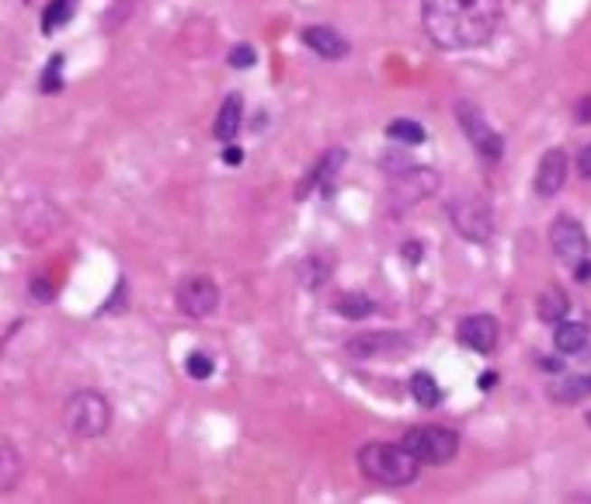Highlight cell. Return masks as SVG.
I'll return each instance as SVG.
<instances>
[{
	"label": "cell",
	"mask_w": 591,
	"mask_h": 504,
	"mask_svg": "<svg viewBox=\"0 0 591 504\" xmlns=\"http://www.w3.org/2000/svg\"><path fill=\"white\" fill-rule=\"evenodd\" d=\"M404 254H408L410 261H417V244H404Z\"/></svg>",
	"instance_id": "cell-34"
},
{
	"label": "cell",
	"mask_w": 591,
	"mask_h": 504,
	"mask_svg": "<svg viewBox=\"0 0 591 504\" xmlns=\"http://www.w3.org/2000/svg\"><path fill=\"white\" fill-rule=\"evenodd\" d=\"M303 42L314 49L320 60H342V56H348V39L338 35L331 24H310V28H303Z\"/></svg>",
	"instance_id": "cell-12"
},
{
	"label": "cell",
	"mask_w": 591,
	"mask_h": 504,
	"mask_svg": "<svg viewBox=\"0 0 591 504\" xmlns=\"http://www.w3.org/2000/svg\"><path fill=\"white\" fill-rule=\"evenodd\" d=\"M327 275H331V261H324V257H310V261H303L299 265V282L306 285V289H320L324 282H327Z\"/></svg>",
	"instance_id": "cell-22"
},
{
	"label": "cell",
	"mask_w": 591,
	"mask_h": 504,
	"mask_svg": "<svg viewBox=\"0 0 591 504\" xmlns=\"http://www.w3.org/2000/svg\"><path fill=\"white\" fill-rule=\"evenodd\" d=\"M387 136L397 139V143H408V146H417V143H425V126L421 122H414V118H393L387 126Z\"/></svg>",
	"instance_id": "cell-19"
},
{
	"label": "cell",
	"mask_w": 591,
	"mask_h": 504,
	"mask_svg": "<svg viewBox=\"0 0 591 504\" xmlns=\"http://www.w3.org/2000/svg\"><path fill=\"white\" fill-rule=\"evenodd\" d=\"M549 247L553 254L564 261V265H577L581 257H588V233L577 219L570 216H557L553 227H549Z\"/></svg>",
	"instance_id": "cell-8"
},
{
	"label": "cell",
	"mask_w": 591,
	"mask_h": 504,
	"mask_svg": "<svg viewBox=\"0 0 591 504\" xmlns=\"http://www.w3.org/2000/svg\"><path fill=\"white\" fill-rule=\"evenodd\" d=\"M449 219H453L455 233L463 240H474V244H487L491 233H494V212L477 195H459V199H453L449 202Z\"/></svg>",
	"instance_id": "cell-5"
},
{
	"label": "cell",
	"mask_w": 591,
	"mask_h": 504,
	"mask_svg": "<svg viewBox=\"0 0 591 504\" xmlns=\"http://www.w3.org/2000/svg\"><path fill=\"white\" fill-rule=\"evenodd\" d=\"M60 73H63V56H52L49 60V67H46V73H42V91L46 94H52L63 80H60Z\"/></svg>",
	"instance_id": "cell-26"
},
{
	"label": "cell",
	"mask_w": 591,
	"mask_h": 504,
	"mask_svg": "<svg viewBox=\"0 0 591 504\" xmlns=\"http://www.w3.org/2000/svg\"><path fill=\"white\" fill-rule=\"evenodd\" d=\"M553 344H557V351H564V355H574V351H581L585 344H588V327L585 323H570V321H557V331H553Z\"/></svg>",
	"instance_id": "cell-17"
},
{
	"label": "cell",
	"mask_w": 591,
	"mask_h": 504,
	"mask_svg": "<svg viewBox=\"0 0 591 504\" xmlns=\"http://www.w3.org/2000/svg\"><path fill=\"white\" fill-rule=\"evenodd\" d=\"M501 0H421L425 35L446 52L487 46L501 28Z\"/></svg>",
	"instance_id": "cell-1"
},
{
	"label": "cell",
	"mask_w": 591,
	"mask_h": 504,
	"mask_svg": "<svg viewBox=\"0 0 591 504\" xmlns=\"http://www.w3.org/2000/svg\"><path fill=\"white\" fill-rule=\"evenodd\" d=\"M73 7H77V0H52L46 7V14H42V32L52 35L56 28H63L70 22V14H73Z\"/></svg>",
	"instance_id": "cell-24"
},
{
	"label": "cell",
	"mask_w": 591,
	"mask_h": 504,
	"mask_svg": "<svg viewBox=\"0 0 591 504\" xmlns=\"http://www.w3.org/2000/svg\"><path fill=\"white\" fill-rule=\"evenodd\" d=\"M240 118H244V101H240V94H230L227 101L220 105L216 126H212V136L220 139V143H233L237 133H240Z\"/></svg>",
	"instance_id": "cell-13"
},
{
	"label": "cell",
	"mask_w": 591,
	"mask_h": 504,
	"mask_svg": "<svg viewBox=\"0 0 591 504\" xmlns=\"http://www.w3.org/2000/svg\"><path fill=\"white\" fill-rule=\"evenodd\" d=\"M393 348H404V338L397 334H359L348 341V355L352 359H376L383 351H393Z\"/></svg>",
	"instance_id": "cell-14"
},
{
	"label": "cell",
	"mask_w": 591,
	"mask_h": 504,
	"mask_svg": "<svg viewBox=\"0 0 591 504\" xmlns=\"http://www.w3.org/2000/svg\"><path fill=\"white\" fill-rule=\"evenodd\" d=\"M574 167H577V174H581V178H588V182H591V143H585V146L577 150Z\"/></svg>",
	"instance_id": "cell-28"
},
{
	"label": "cell",
	"mask_w": 591,
	"mask_h": 504,
	"mask_svg": "<svg viewBox=\"0 0 591 504\" xmlns=\"http://www.w3.org/2000/svg\"><path fill=\"white\" fill-rule=\"evenodd\" d=\"M410 393H414V400H417L421 407H435V404L442 400V390H438L435 376H428V372H414V376H410Z\"/></svg>",
	"instance_id": "cell-21"
},
{
	"label": "cell",
	"mask_w": 591,
	"mask_h": 504,
	"mask_svg": "<svg viewBox=\"0 0 591 504\" xmlns=\"http://www.w3.org/2000/svg\"><path fill=\"white\" fill-rule=\"evenodd\" d=\"M494 383H498V376H494V372L480 376V390H494Z\"/></svg>",
	"instance_id": "cell-33"
},
{
	"label": "cell",
	"mask_w": 591,
	"mask_h": 504,
	"mask_svg": "<svg viewBox=\"0 0 591 504\" xmlns=\"http://www.w3.org/2000/svg\"><path fill=\"white\" fill-rule=\"evenodd\" d=\"M574 122H591V94H585V98L574 105Z\"/></svg>",
	"instance_id": "cell-29"
},
{
	"label": "cell",
	"mask_w": 591,
	"mask_h": 504,
	"mask_svg": "<svg viewBox=\"0 0 591 504\" xmlns=\"http://www.w3.org/2000/svg\"><path fill=\"white\" fill-rule=\"evenodd\" d=\"M63 421H67L70 435L80 442L101 438L112 425V407L98 390H77L63 407Z\"/></svg>",
	"instance_id": "cell-3"
},
{
	"label": "cell",
	"mask_w": 591,
	"mask_h": 504,
	"mask_svg": "<svg viewBox=\"0 0 591 504\" xmlns=\"http://www.w3.org/2000/svg\"><path fill=\"white\" fill-rule=\"evenodd\" d=\"M342 161H344V150H331V154H324V161L306 174V182L299 184V199L306 195V191H314V188H331V178L342 171Z\"/></svg>",
	"instance_id": "cell-15"
},
{
	"label": "cell",
	"mask_w": 591,
	"mask_h": 504,
	"mask_svg": "<svg viewBox=\"0 0 591 504\" xmlns=\"http://www.w3.org/2000/svg\"><path fill=\"white\" fill-rule=\"evenodd\" d=\"M184 369H188L192 379H209V376H212V359H209L205 351H192L188 362H184Z\"/></svg>",
	"instance_id": "cell-25"
},
{
	"label": "cell",
	"mask_w": 591,
	"mask_h": 504,
	"mask_svg": "<svg viewBox=\"0 0 591 504\" xmlns=\"http://www.w3.org/2000/svg\"><path fill=\"white\" fill-rule=\"evenodd\" d=\"M22 473H24L22 453H18L14 445L0 442V494L14 490V487H18V481H22Z\"/></svg>",
	"instance_id": "cell-16"
},
{
	"label": "cell",
	"mask_w": 591,
	"mask_h": 504,
	"mask_svg": "<svg viewBox=\"0 0 591 504\" xmlns=\"http://www.w3.org/2000/svg\"><path fill=\"white\" fill-rule=\"evenodd\" d=\"M455 338H459V344H466V348H474L480 355H487V351L498 348L501 327L491 313H474V317H463V321H459Z\"/></svg>",
	"instance_id": "cell-10"
},
{
	"label": "cell",
	"mask_w": 591,
	"mask_h": 504,
	"mask_svg": "<svg viewBox=\"0 0 591 504\" xmlns=\"http://www.w3.org/2000/svg\"><path fill=\"white\" fill-rule=\"evenodd\" d=\"M359 470L380 487H408L417 481L421 462L400 442H369L359 449Z\"/></svg>",
	"instance_id": "cell-2"
},
{
	"label": "cell",
	"mask_w": 591,
	"mask_h": 504,
	"mask_svg": "<svg viewBox=\"0 0 591 504\" xmlns=\"http://www.w3.org/2000/svg\"><path fill=\"white\" fill-rule=\"evenodd\" d=\"M32 293H35V296L42 299V303H49V299H52V289H49L46 282H39V278L32 282Z\"/></svg>",
	"instance_id": "cell-31"
},
{
	"label": "cell",
	"mask_w": 591,
	"mask_h": 504,
	"mask_svg": "<svg viewBox=\"0 0 591 504\" xmlns=\"http://www.w3.org/2000/svg\"><path fill=\"white\" fill-rule=\"evenodd\" d=\"M174 299H178V310L184 317L205 321L220 306V285L209 275H184L178 282V289H174Z\"/></svg>",
	"instance_id": "cell-7"
},
{
	"label": "cell",
	"mask_w": 591,
	"mask_h": 504,
	"mask_svg": "<svg viewBox=\"0 0 591 504\" xmlns=\"http://www.w3.org/2000/svg\"><path fill=\"white\" fill-rule=\"evenodd\" d=\"M400 445L421 466H446L459 453V435L453 428H442V425H421V428H410Z\"/></svg>",
	"instance_id": "cell-4"
},
{
	"label": "cell",
	"mask_w": 591,
	"mask_h": 504,
	"mask_svg": "<svg viewBox=\"0 0 591 504\" xmlns=\"http://www.w3.org/2000/svg\"><path fill=\"white\" fill-rule=\"evenodd\" d=\"M435 188H438V174L428 171V167L410 163L404 171H393V199L400 206H414V202L428 199Z\"/></svg>",
	"instance_id": "cell-9"
},
{
	"label": "cell",
	"mask_w": 591,
	"mask_h": 504,
	"mask_svg": "<svg viewBox=\"0 0 591 504\" xmlns=\"http://www.w3.org/2000/svg\"><path fill=\"white\" fill-rule=\"evenodd\" d=\"M334 310H338L342 317H348V321H365L376 306H372V299L365 296V293H344V296L334 303Z\"/></svg>",
	"instance_id": "cell-20"
},
{
	"label": "cell",
	"mask_w": 591,
	"mask_h": 504,
	"mask_svg": "<svg viewBox=\"0 0 591 504\" xmlns=\"http://www.w3.org/2000/svg\"><path fill=\"white\" fill-rule=\"evenodd\" d=\"M455 122H459V129H463V136L470 139V146L477 150L480 157L487 163H498L501 154H504V143L501 136L494 133V126L483 118L477 105H470V101H459L455 105Z\"/></svg>",
	"instance_id": "cell-6"
},
{
	"label": "cell",
	"mask_w": 591,
	"mask_h": 504,
	"mask_svg": "<svg viewBox=\"0 0 591 504\" xmlns=\"http://www.w3.org/2000/svg\"><path fill=\"white\" fill-rule=\"evenodd\" d=\"M240 161H244V150H237L233 143H227V150H223V163H230V167H240Z\"/></svg>",
	"instance_id": "cell-30"
},
{
	"label": "cell",
	"mask_w": 591,
	"mask_h": 504,
	"mask_svg": "<svg viewBox=\"0 0 591 504\" xmlns=\"http://www.w3.org/2000/svg\"><path fill=\"white\" fill-rule=\"evenodd\" d=\"M227 60H230V67H233V70H248V67H254V63H258V52H254L250 46H237L227 56Z\"/></svg>",
	"instance_id": "cell-27"
},
{
	"label": "cell",
	"mask_w": 591,
	"mask_h": 504,
	"mask_svg": "<svg viewBox=\"0 0 591 504\" xmlns=\"http://www.w3.org/2000/svg\"><path fill=\"white\" fill-rule=\"evenodd\" d=\"M574 272H577L581 282H591V261H588V257H581V261L574 265Z\"/></svg>",
	"instance_id": "cell-32"
},
{
	"label": "cell",
	"mask_w": 591,
	"mask_h": 504,
	"mask_svg": "<svg viewBox=\"0 0 591 504\" xmlns=\"http://www.w3.org/2000/svg\"><path fill=\"white\" fill-rule=\"evenodd\" d=\"M553 397L560 400V404H581L585 397H591V376H574L568 383H560Z\"/></svg>",
	"instance_id": "cell-23"
},
{
	"label": "cell",
	"mask_w": 591,
	"mask_h": 504,
	"mask_svg": "<svg viewBox=\"0 0 591 504\" xmlns=\"http://www.w3.org/2000/svg\"><path fill=\"white\" fill-rule=\"evenodd\" d=\"M568 154L560 150V146H553V150H546L543 157H539V167H536V195H543V199H553V195H560V188L568 184Z\"/></svg>",
	"instance_id": "cell-11"
},
{
	"label": "cell",
	"mask_w": 591,
	"mask_h": 504,
	"mask_svg": "<svg viewBox=\"0 0 591 504\" xmlns=\"http://www.w3.org/2000/svg\"><path fill=\"white\" fill-rule=\"evenodd\" d=\"M536 313H539V321H546V323L564 321V313H568V296H564V289L549 285L546 293H539V299H536Z\"/></svg>",
	"instance_id": "cell-18"
}]
</instances>
